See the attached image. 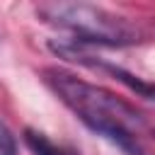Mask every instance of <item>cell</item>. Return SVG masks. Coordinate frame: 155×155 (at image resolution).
Here are the masks:
<instances>
[{
    "instance_id": "obj_2",
    "label": "cell",
    "mask_w": 155,
    "mask_h": 155,
    "mask_svg": "<svg viewBox=\"0 0 155 155\" xmlns=\"http://www.w3.org/2000/svg\"><path fill=\"white\" fill-rule=\"evenodd\" d=\"M48 22L68 29L78 41L104 44V46H126L140 41V29L126 22L114 12L92 5H75V2H58L46 5L39 10Z\"/></svg>"
},
{
    "instance_id": "obj_4",
    "label": "cell",
    "mask_w": 155,
    "mask_h": 155,
    "mask_svg": "<svg viewBox=\"0 0 155 155\" xmlns=\"http://www.w3.org/2000/svg\"><path fill=\"white\" fill-rule=\"evenodd\" d=\"M15 153H17L15 136H12V131L0 121V155H15Z\"/></svg>"
},
{
    "instance_id": "obj_3",
    "label": "cell",
    "mask_w": 155,
    "mask_h": 155,
    "mask_svg": "<svg viewBox=\"0 0 155 155\" xmlns=\"http://www.w3.org/2000/svg\"><path fill=\"white\" fill-rule=\"evenodd\" d=\"M24 140H27V145L31 148L34 155H78L75 150L53 143L46 133H39V131H34V128H27V131H24Z\"/></svg>"
},
{
    "instance_id": "obj_1",
    "label": "cell",
    "mask_w": 155,
    "mask_h": 155,
    "mask_svg": "<svg viewBox=\"0 0 155 155\" xmlns=\"http://www.w3.org/2000/svg\"><path fill=\"white\" fill-rule=\"evenodd\" d=\"M44 80L90 131L131 155H140V136L148 131V119L133 104L61 68H46Z\"/></svg>"
}]
</instances>
